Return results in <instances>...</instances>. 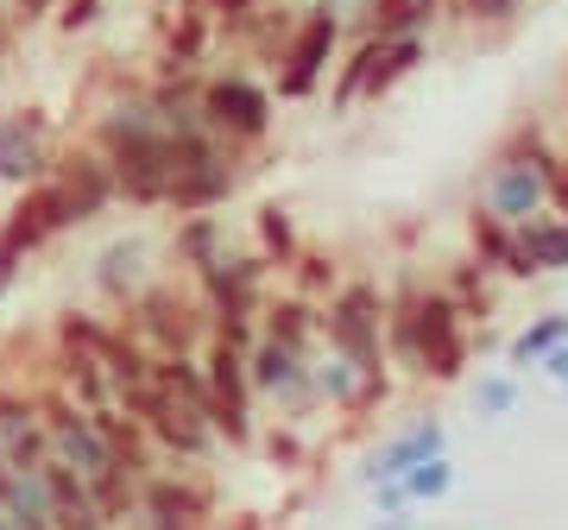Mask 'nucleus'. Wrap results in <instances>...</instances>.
Returning a JSON list of instances; mask_svg holds the SVG:
<instances>
[{
    "label": "nucleus",
    "instance_id": "obj_4",
    "mask_svg": "<svg viewBox=\"0 0 568 530\" xmlns=\"http://www.w3.org/2000/svg\"><path fill=\"white\" fill-rule=\"evenodd\" d=\"M114 405H121L126 417H140V429L159 442L164 461H178V468H209V461L222 455V436H215V424H209L203 410H190L183 398H171L159 379H152V386L121 391Z\"/></svg>",
    "mask_w": 568,
    "mask_h": 530
},
{
    "label": "nucleus",
    "instance_id": "obj_18",
    "mask_svg": "<svg viewBox=\"0 0 568 530\" xmlns=\"http://www.w3.org/2000/svg\"><path fill=\"white\" fill-rule=\"evenodd\" d=\"M260 342H278V347H297V354H323V304H310L297 291H272L260 309Z\"/></svg>",
    "mask_w": 568,
    "mask_h": 530
},
{
    "label": "nucleus",
    "instance_id": "obj_22",
    "mask_svg": "<svg viewBox=\"0 0 568 530\" xmlns=\"http://www.w3.org/2000/svg\"><path fill=\"white\" fill-rule=\"evenodd\" d=\"M436 285L455 297V309H462V323H467V328H487L493 316H499V285H506V278H493L487 265L474 259V253L448 259V272L436 278Z\"/></svg>",
    "mask_w": 568,
    "mask_h": 530
},
{
    "label": "nucleus",
    "instance_id": "obj_31",
    "mask_svg": "<svg viewBox=\"0 0 568 530\" xmlns=\"http://www.w3.org/2000/svg\"><path fill=\"white\" fill-rule=\"evenodd\" d=\"M310 367H316V398H323L328 410H354V398H361V386H366V373L354 367V360H347V354H335V347H328V354H316V360H310Z\"/></svg>",
    "mask_w": 568,
    "mask_h": 530
},
{
    "label": "nucleus",
    "instance_id": "obj_39",
    "mask_svg": "<svg viewBox=\"0 0 568 530\" xmlns=\"http://www.w3.org/2000/svg\"><path fill=\"white\" fill-rule=\"evenodd\" d=\"M525 13V0H455V20L467 26H511Z\"/></svg>",
    "mask_w": 568,
    "mask_h": 530
},
{
    "label": "nucleus",
    "instance_id": "obj_1",
    "mask_svg": "<svg viewBox=\"0 0 568 530\" xmlns=\"http://www.w3.org/2000/svg\"><path fill=\"white\" fill-rule=\"evenodd\" d=\"M89 145L114 164V184H121L126 208H164L171 203V140H164V121L145 89H126L95 114V133Z\"/></svg>",
    "mask_w": 568,
    "mask_h": 530
},
{
    "label": "nucleus",
    "instance_id": "obj_6",
    "mask_svg": "<svg viewBox=\"0 0 568 530\" xmlns=\"http://www.w3.org/2000/svg\"><path fill=\"white\" fill-rule=\"evenodd\" d=\"M203 373H209V424L222 436V449L246 455L260 449V398H253V373H246V354L227 342L203 347Z\"/></svg>",
    "mask_w": 568,
    "mask_h": 530
},
{
    "label": "nucleus",
    "instance_id": "obj_10",
    "mask_svg": "<svg viewBox=\"0 0 568 530\" xmlns=\"http://www.w3.org/2000/svg\"><path fill=\"white\" fill-rule=\"evenodd\" d=\"M417 347H424V379H436V386H455L474 367V328L462 323V309L443 285L417 291Z\"/></svg>",
    "mask_w": 568,
    "mask_h": 530
},
{
    "label": "nucleus",
    "instance_id": "obj_48",
    "mask_svg": "<svg viewBox=\"0 0 568 530\" xmlns=\"http://www.w3.org/2000/svg\"><path fill=\"white\" fill-rule=\"evenodd\" d=\"M121 530H140V524H133V518H126V524H121Z\"/></svg>",
    "mask_w": 568,
    "mask_h": 530
},
{
    "label": "nucleus",
    "instance_id": "obj_37",
    "mask_svg": "<svg viewBox=\"0 0 568 530\" xmlns=\"http://www.w3.org/2000/svg\"><path fill=\"white\" fill-rule=\"evenodd\" d=\"M474 410H480L487 424L511 417V410H518V373H480V379H474Z\"/></svg>",
    "mask_w": 568,
    "mask_h": 530
},
{
    "label": "nucleus",
    "instance_id": "obj_30",
    "mask_svg": "<svg viewBox=\"0 0 568 530\" xmlns=\"http://www.w3.org/2000/svg\"><path fill=\"white\" fill-rule=\"evenodd\" d=\"M284 278H291L284 291H297V297H310V304H328V297L347 285L342 259H335V253H323V246H304V253H297V265H291Z\"/></svg>",
    "mask_w": 568,
    "mask_h": 530
},
{
    "label": "nucleus",
    "instance_id": "obj_46",
    "mask_svg": "<svg viewBox=\"0 0 568 530\" xmlns=\"http://www.w3.org/2000/svg\"><path fill=\"white\" fill-rule=\"evenodd\" d=\"M366 530H424V524H417L410 511H398V518H373V524H366Z\"/></svg>",
    "mask_w": 568,
    "mask_h": 530
},
{
    "label": "nucleus",
    "instance_id": "obj_45",
    "mask_svg": "<svg viewBox=\"0 0 568 530\" xmlns=\"http://www.w3.org/2000/svg\"><path fill=\"white\" fill-rule=\"evenodd\" d=\"M13 32H20V20H13V7L0 0V70H7V51H13Z\"/></svg>",
    "mask_w": 568,
    "mask_h": 530
},
{
    "label": "nucleus",
    "instance_id": "obj_9",
    "mask_svg": "<svg viewBox=\"0 0 568 530\" xmlns=\"http://www.w3.org/2000/svg\"><path fill=\"white\" fill-rule=\"evenodd\" d=\"M70 227H77L70 196H63L51 177H44V184H26L20 203L0 215V265H7V272H20L32 253H44L51 241H63Z\"/></svg>",
    "mask_w": 568,
    "mask_h": 530
},
{
    "label": "nucleus",
    "instance_id": "obj_33",
    "mask_svg": "<svg viewBox=\"0 0 568 530\" xmlns=\"http://www.w3.org/2000/svg\"><path fill=\"white\" fill-rule=\"evenodd\" d=\"M291 32H297V20H291L284 7H260V20L246 26L241 51H253L260 63H272V70H278V63H284V51H291Z\"/></svg>",
    "mask_w": 568,
    "mask_h": 530
},
{
    "label": "nucleus",
    "instance_id": "obj_14",
    "mask_svg": "<svg viewBox=\"0 0 568 530\" xmlns=\"http://www.w3.org/2000/svg\"><path fill=\"white\" fill-rule=\"evenodd\" d=\"M0 449L26 473H39L51 461V436H44L39 398H32V386H13V379H0Z\"/></svg>",
    "mask_w": 568,
    "mask_h": 530
},
{
    "label": "nucleus",
    "instance_id": "obj_49",
    "mask_svg": "<svg viewBox=\"0 0 568 530\" xmlns=\"http://www.w3.org/2000/svg\"><path fill=\"white\" fill-rule=\"evenodd\" d=\"M562 102H568V82H562Z\"/></svg>",
    "mask_w": 568,
    "mask_h": 530
},
{
    "label": "nucleus",
    "instance_id": "obj_35",
    "mask_svg": "<svg viewBox=\"0 0 568 530\" xmlns=\"http://www.w3.org/2000/svg\"><path fill=\"white\" fill-rule=\"evenodd\" d=\"M405 492H410V506H436V499H448V492H455V455H436V461H424V468H410Z\"/></svg>",
    "mask_w": 568,
    "mask_h": 530
},
{
    "label": "nucleus",
    "instance_id": "obj_32",
    "mask_svg": "<svg viewBox=\"0 0 568 530\" xmlns=\"http://www.w3.org/2000/svg\"><path fill=\"white\" fill-rule=\"evenodd\" d=\"M114 328H121V323H108V316H89V309H58V323H51V342H58V347H77V354H95V360H102L108 342H114Z\"/></svg>",
    "mask_w": 568,
    "mask_h": 530
},
{
    "label": "nucleus",
    "instance_id": "obj_25",
    "mask_svg": "<svg viewBox=\"0 0 568 530\" xmlns=\"http://www.w3.org/2000/svg\"><path fill=\"white\" fill-rule=\"evenodd\" d=\"M227 253V227L222 215H178V227H171V259L190 272V285L203 278L209 265Z\"/></svg>",
    "mask_w": 568,
    "mask_h": 530
},
{
    "label": "nucleus",
    "instance_id": "obj_11",
    "mask_svg": "<svg viewBox=\"0 0 568 530\" xmlns=\"http://www.w3.org/2000/svg\"><path fill=\"white\" fill-rule=\"evenodd\" d=\"M246 373H253L260 410H278V424H304L310 410L323 405L316 398V367H310V354H297V347L260 342L246 354Z\"/></svg>",
    "mask_w": 568,
    "mask_h": 530
},
{
    "label": "nucleus",
    "instance_id": "obj_44",
    "mask_svg": "<svg viewBox=\"0 0 568 530\" xmlns=\"http://www.w3.org/2000/svg\"><path fill=\"white\" fill-rule=\"evenodd\" d=\"M537 373H544V379H549L556 391H568V342H562V347H549L544 367H537Z\"/></svg>",
    "mask_w": 568,
    "mask_h": 530
},
{
    "label": "nucleus",
    "instance_id": "obj_3",
    "mask_svg": "<svg viewBox=\"0 0 568 530\" xmlns=\"http://www.w3.org/2000/svg\"><path fill=\"white\" fill-rule=\"evenodd\" d=\"M386 304H392V291L379 285V278H347V285L323 304V342L335 347V354H347L366 379L392 373V360H386Z\"/></svg>",
    "mask_w": 568,
    "mask_h": 530
},
{
    "label": "nucleus",
    "instance_id": "obj_43",
    "mask_svg": "<svg viewBox=\"0 0 568 530\" xmlns=\"http://www.w3.org/2000/svg\"><path fill=\"white\" fill-rule=\"evenodd\" d=\"M7 7H13V20H20V32H26V26H44V20H51L63 0H7Z\"/></svg>",
    "mask_w": 568,
    "mask_h": 530
},
{
    "label": "nucleus",
    "instance_id": "obj_24",
    "mask_svg": "<svg viewBox=\"0 0 568 530\" xmlns=\"http://www.w3.org/2000/svg\"><path fill=\"white\" fill-rule=\"evenodd\" d=\"M51 386H63L70 398H77L82 410H95V405H114V386H108V367L95 360V354H77V347H58L51 342Z\"/></svg>",
    "mask_w": 568,
    "mask_h": 530
},
{
    "label": "nucleus",
    "instance_id": "obj_2",
    "mask_svg": "<svg viewBox=\"0 0 568 530\" xmlns=\"http://www.w3.org/2000/svg\"><path fill=\"white\" fill-rule=\"evenodd\" d=\"M196 108H203V126L234 152V159L260 152V145L272 140V121H278V95H272L253 70H209L203 102Z\"/></svg>",
    "mask_w": 568,
    "mask_h": 530
},
{
    "label": "nucleus",
    "instance_id": "obj_19",
    "mask_svg": "<svg viewBox=\"0 0 568 530\" xmlns=\"http://www.w3.org/2000/svg\"><path fill=\"white\" fill-rule=\"evenodd\" d=\"M467 253L487 265L493 278H506V285H530V265H525V253H518V227L511 222H499L493 208H467Z\"/></svg>",
    "mask_w": 568,
    "mask_h": 530
},
{
    "label": "nucleus",
    "instance_id": "obj_12",
    "mask_svg": "<svg viewBox=\"0 0 568 530\" xmlns=\"http://www.w3.org/2000/svg\"><path fill=\"white\" fill-rule=\"evenodd\" d=\"M58 164V140H51V114L44 108H7L0 114V184H44Z\"/></svg>",
    "mask_w": 568,
    "mask_h": 530
},
{
    "label": "nucleus",
    "instance_id": "obj_17",
    "mask_svg": "<svg viewBox=\"0 0 568 530\" xmlns=\"http://www.w3.org/2000/svg\"><path fill=\"white\" fill-rule=\"evenodd\" d=\"M443 20V0H361L347 39H429Z\"/></svg>",
    "mask_w": 568,
    "mask_h": 530
},
{
    "label": "nucleus",
    "instance_id": "obj_50",
    "mask_svg": "<svg viewBox=\"0 0 568 530\" xmlns=\"http://www.w3.org/2000/svg\"><path fill=\"white\" fill-rule=\"evenodd\" d=\"M265 7H278V0H265Z\"/></svg>",
    "mask_w": 568,
    "mask_h": 530
},
{
    "label": "nucleus",
    "instance_id": "obj_34",
    "mask_svg": "<svg viewBox=\"0 0 568 530\" xmlns=\"http://www.w3.org/2000/svg\"><path fill=\"white\" fill-rule=\"evenodd\" d=\"M493 159L537 164V171H544V164L556 159V140H549V126H544V121H518V126L506 133V140H499V152H493Z\"/></svg>",
    "mask_w": 568,
    "mask_h": 530
},
{
    "label": "nucleus",
    "instance_id": "obj_36",
    "mask_svg": "<svg viewBox=\"0 0 568 530\" xmlns=\"http://www.w3.org/2000/svg\"><path fill=\"white\" fill-rule=\"evenodd\" d=\"M260 449H265V461H272L278 473H297V468L310 461V449H304V436H297V424H278V417L260 429Z\"/></svg>",
    "mask_w": 568,
    "mask_h": 530
},
{
    "label": "nucleus",
    "instance_id": "obj_26",
    "mask_svg": "<svg viewBox=\"0 0 568 530\" xmlns=\"http://www.w3.org/2000/svg\"><path fill=\"white\" fill-rule=\"evenodd\" d=\"M518 253H525L530 278H556V272H568V222L562 215H530V222H518Z\"/></svg>",
    "mask_w": 568,
    "mask_h": 530
},
{
    "label": "nucleus",
    "instance_id": "obj_38",
    "mask_svg": "<svg viewBox=\"0 0 568 530\" xmlns=\"http://www.w3.org/2000/svg\"><path fill=\"white\" fill-rule=\"evenodd\" d=\"M196 7H203L209 20H215V32H222V39L241 44V39H246V26L260 20V7H265V0H196Z\"/></svg>",
    "mask_w": 568,
    "mask_h": 530
},
{
    "label": "nucleus",
    "instance_id": "obj_42",
    "mask_svg": "<svg viewBox=\"0 0 568 530\" xmlns=\"http://www.w3.org/2000/svg\"><path fill=\"white\" fill-rule=\"evenodd\" d=\"M373 511H379V518H398V511H417L410 506V492H405V480H373Z\"/></svg>",
    "mask_w": 568,
    "mask_h": 530
},
{
    "label": "nucleus",
    "instance_id": "obj_29",
    "mask_svg": "<svg viewBox=\"0 0 568 530\" xmlns=\"http://www.w3.org/2000/svg\"><path fill=\"white\" fill-rule=\"evenodd\" d=\"M568 342V309H549V316H530L518 335L506 342V367L511 373H530V367H544V354L549 347H562Z\"/></svg>",
    "mask_w": 568,
    "mask_h": 530
},
{
    "label": "nucleus",
    "instance_id": "obj_7",
    "mask_svg": "<svg viewBox=\"0 0 568 530\" xmlns=\"http://www.w3.org/2000/svg\"><path fill=\"white\" fill-rule=\"evenodd\" d=\"M215 506L222 492L203 468H159L140 487V511L133 524L140 530H215Z\"/></svg>",
    "mask_w": 568,
    "mask_h": 530
},
{
    "label": "nucleus",
    "instance_id": "obj_16",
    "mask_svg": "<svg viewBox=\"0 0 568 530\" xmlns=\"http://www.w3.org/2000/svg\"><path fill=\"white\" fill-rule=\"evenodd\" d=\"M480 208H493L499 222H530L549 208V190H544V171L537 164H511V159H493L487 184H480Z\"/></svg>",
    "mask_w": 568,
    "mask_h": 530
},
{
    "label": "nucleus",
    "instance_id": "obj_8",
    "mask_svg": "<svg viewBox=\"0 0 568 530\" xmlns=\"http://www.w3.org/2000/svg\"><path fill=\"white\" fill-rule=\"evenodd\" d=\"M342 39H347V20L335 13V7H323V0H316L304 20H297V32H291V51H284V63H278L272 95H278V102H310V95L323 89V77L335 70Z\"/></svg>",
    "mask_w": 568,
    "mask_h": 530
},
{
    "label": "nucleus",
    "instance_id": "obj_15",
    "mask_svg": "<svg viewBox=\"0 0 568 530\" xmlns=\"http://www.w3.org/2000/svg\"><path fill=\"white\" fill-rule=\"evenodd\" d=\"M436 455H448V429L443 417H410L398 436H386L379 449L366 455L361 480L373 487V480H405L410 468H424V461H436Z\"/></svg>",
    "mask_w": 568,
    "mask_h": 530
},
{
    "label": "nucleus",
    "instance_id": "obj_5",
    "mask_svg": "<svg viewBox=\"0 0 568 530\" xmlns=\"http://www.w3.org/2000/svg\"><path fill=\"white\" fill-rule=\"evenodd\" d=\"M121 323L140 335L152 354H203L215 342V328H209V304L196 291H178V285H152L121 309Z\"/></svg>",
    "mask_w": 568,
    "mask_h": 530
},
{
    "label": "nucleus",
    "instance_id": "obj_20",
    "mask_svg": "<svg viewBox=\"0 0 568 530\" xmlns=\"http://www.w3.org/2000/svg\"><path fill=\"white\" fill-rule=\"evenodd\" d=\"M222 39L215 20H209L196 0H183L178 20L164 26V44H159V77H183V70H203L209 63V44Z\"/></svg>",
    "mask_w": 568,
    "mask_h": 530
},
{
    "label": "nucleus",
    "instance_id": "obj_51",
    "mask_svg": "<svg viewBox=\"0 0 568 530\" xmlns=\"http://www.w3.org/2000/svg\"><path fill=\"white\" fill-rule=\"evenodd\" d=\"M152 7H164V0H152Z\"/></svg>",
    "mask_w": 568,
    "mask_h": 530
},
{
    "label": "nucleus",
    "instance_id": "obj_41",
    "mask_svg": "<svg viewBox=\"0 0 568 530\" xmlns=\"http://www.w3.org/2000/svg\"><path fill=\"white\" fill-rule=\"evenodd\" d=\"M95 20H102V0H63V7H58V32H70V39L89 32Z\"/></svg>",
    "mask_w": 568,
    "mask_h": 530
},
{
    "label": "nucleus",
    "instance_id": "obj_47",
    "mask_svg": "<svg viewBox=\"0 0 568 530\" xmlns=\"http://www.w3.org/2000/svg\"><path fill=\"white\" fill-rule=\"evenodd\" d=\"M7 291H13V272H7V265H0V297H7Z\"/></svg>",
    "mask_w": 568,
    "mask_h": 530
},
{
    "label": "nucleus",
    "instance_id": "obj_40",
    "mask_svg": "<svg viewBox=\"0 0 568 530\" xmlns=\"http://www.w3.org/2000/svg\"><path fill=\"white\" fill-rule=\"evenodd\" d=\"M544 190H549V215L568 222V152H556V159L544 164Z\"/></svg>",
    "mask_w": 568,
    "mask_h": 530
},
{
    "label": "nucleus",
    "instance_id": "obj_28",
    "mask_svg": "<svg viewBox=\"0 0 568 530\" xmlns=\"http://www.w3.org/2000/svg\"><path fill=\"white\" fill-rule=\"evenodd\" d=\"M429 58V39H379V58H373V77H366V102H386L405 77H417Z\"/></svg>",
    "mask_w": 568,
    "mask_h": 530
},
{
    "label": "nucleus",
    "instance_id": "obj_27",
    "mask_svg": "<svg viewBox=\"0 0 568 530\" xmlns=\"http://www.w3.org/2000/svg\"><path fill=\"white\" fill-rule=\"evenodd\" d=\"M253 253H260L272 272H291L297 265V253H304V234H297V215L284 203H260V215H253Z\"/></svg>",
    "mask_w": 568,
    "mask_h": 530
},
{
    "label": "nucleus",
    "instance_id": "obj_23",
    "mask_svg": "<svg viewBox=\"0 0 568 530\" xmlns=\"http://www.w3.org/2000/svg\"><path fill=\"white\" fill-rule=\"evenodd\" d=\"M241 190V159H222V164H203V171H183L171 184V215H215Z\"/></svg>",
    "mask_w": 568,
    "mask_h": 530
},
{
    "label": "nucleus",
    "instance_id": "obj_13",
    "mask_svg": "<svg viewBox=\"0 0 568 530\" xmlns=\"http://www.w3.org/2000/svg\"><path fill=\"white\" fill-rule=\"evenodd\" d=\"M51 184L70 196V215L82 222H102L108 208L121 203V184H114V164L95 152V145H63L58 164H51Z\"/></svg>",
    "mask_w": 568,
    "mask_h": 530
},
{
    "label": "nucleus",
    "instance_id": "obj_21",
    "mask_svg": "<svg viewBox=\"0 0 568 530\" xmlns=\"http://www.w3.org/2000/svg\"><path fill=\"white\" fill-rule=\"evenodd\" d=\"M89 278H95V291H102V297H108L114 309H126L145 285H152V265H145V241H140V234H126V241H108Z\"/></svg>",
    "mask_w": 568,
    "mask_h": 530
}]
</instances>
